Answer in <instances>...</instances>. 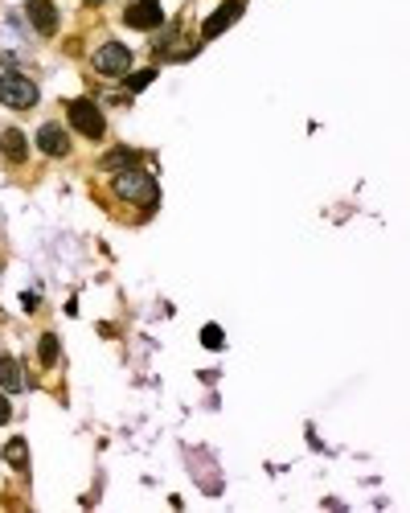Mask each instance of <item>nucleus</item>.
Listing matches in <instances>:
<instances>
[{"instance_id": "nucleus-17", "label": "nucleus", "mask_w": 410, "mask_h": 513, "mask_svg": "<svg viewBox=\"0 0 410 513\" xmlns=\"http://www.w3.org/2000/svg\"><path fill=\"white\" fill-rule=\"evenodd\" d=\"M21 308H25V313H37V292H29V296H21Z\"/></svg>"}, {"instance_id": "nucleus-2", "label": "nucleus", "mask_w": 410, "mask_h": 513, "mask_svg": "<svg viewBox=\"0 0 410 513\" xmlns=\"http://www.w3.org/2000/svg\"><path fill=\"white\" fill-rule=\"evenodd\" d=\"M37 99H41V91H37V83H33L29 74L13 70V74L0 78V103H4V107H13V111H29V107H37Z\"/></svg>"}, {"instance_id": "nucleus-13", "label": "nucleus", "mask_w": 410, "mask_h": 513, "mask_svg": "<svg viewBox=\"0 0 410 513\" xmlns=\"http://www.w3.org/2000/svg\"><path fill=\"white\" fill-rule=\"evenodd\" d=\"M41 365H46V370H53V365H58V353H62V345H58V337H53V332H46V337H41Z\"/></svg>"}, {"instance_id": "nucleus-6", "label": "nucleus", "mask_w": 410, "mask_h": 513, "mask_svg": "<svg viewBox=\"0 0 410 513\" xmlns=\"http://www.w3.org/2000/svg\"><path fill=\"white\" fill-rule=\"evenodd\" d=\"M242 9H246V0H226L222 9H213L210 17H205V25H201V41H213L217 34H226L230 25L242 17Z\"/></svg>"}, {"instance_id": "nucleus-11", "label": "nucleus", "mask_w": 410, "mask_h": 513, "mask_svg": "<svg viewBox=\"0 0 410 513\" xmlns=\"http://www.w3.org/2000/svg\"><path fill=\"white\" fill-rule=\"evenodd\" d=\"M140 165V152L135 148H111L107 156H103V168H111V173H119V168H135Z\"/></svg>"}, {"instance_id": "nucleus-1", "label": "nucleus", "mask_w": 410, "mask_h": 513, "mask_svg": "<svg viewBox=\"0 0 410 513\" xmlns=\"http://www.w3.org/2000/svg\"><path fill=\"white\" fill-rule=\"evenodd\" d=\"M115 198L135 201V205L152 210V205L160 201V189H156V177L144 173V168H119V173H115Z\"/></svg>"}, {"instance_id": "nucleus-8", "label": "nucleus", "mask_w": 410, "mask_h": 513, "mask_svg": "<svg viewBox=\"0 0 410 513\" xmlns=\"http://www.w3.org/2000/svg\"><path fill=\"white\" fill-rule=\"evenodd\" d=\"M37 148L46 152V156H53V161H62V156H70V132L58 128V123H41V132H37Z\"/></svg>"}, {"instance_id": "nucleus-16", "label": "nucleus", "mask_w": 410, "mask_h": 513, "mask_svg": "<svg viewBox=\"0 0 410 513\" xmlns=\"http://www.w3.org/2000/svg\"><path fill=\"white\" fill-rule=\"evenodd\" d=\"M9 419H13V407H9V398L0 395V427H4V423H9Z\"/></svg>"}, {"instance_id": "nucleus-9", "label": "nucleus", "mask_w": 410, "mask_h": 513, "mask_svg": "<svg viewBox=\"0 0 410 513\" xmlns=\"http://www.w3.org/2000/svg\"><path fill=\"white\" fill-rule=\"evenodd\" d=\"M0 152H4L9 165L29 161V140H25V132H21V128H4V132H0Z\"/></svg>"}, {"instance_id": "nucleus-15", "label": "nucleus", "mask_w": 410, "mask_h": 513, "mask_svg": "<svg viewBox=\"0 0 410 513\" xmlns=\"http://www.w3.org/2000/svg\"><path fill=\"white\" fill-rule=\"evenodd\" d=\"M201 345L213 349V353L226 349V332H222V325H205V329H201Z\"/></svg>"}, {"instance_id": "nucleus-12", "label": "nucleus", "mask_w": 410, "mask_h": 513, "mask_svg": "<svg viewBox=\"0 0 410 513\" xmlns=\"http://www.w3.org/2000/svg\"><path fill=\"white\" fill-rule=\"evenodd\" d=\"M4 460L13 464L16 472H25V464H29V447H25V440H21V435L4 444Z\"/></svg>"}, {"instance_id": "nucleus-10", "label": "nucleus", "mask_w": 410, "mask_h": 513, "mask_svg": "<svg viewBox=\"0 0 410 513\" xmlns=\"http://www.w3.org/2000/svg\"><path fill=\"white\" fill-rule=\"evenodd\" d=\"M0 386H4L9 395H16V390H25V378H21V365H16V357H9V353H0Z\"/></svg>"}, {"instance_id": "nucleus-19", "label": "nucleus", "mask_w": 410, "mask_h": 513, "mask_svg": "<svg viewBox=\"0 0 410 513\" xmlns=\"http://www.w3.org/2000/svg\"><path fill=\"white\" fill-rule=\"evenodd\" d=\"M0 460H4V452H0Z\"/></svg>"}, {"instance_id": "nucleus-4", "label": "nucleus", "mask_w": 410, "mask_h": 513, "mask_svg": "<svg viewBox=\"0 0 410 513\" xmlns=\"http://www.w3.org/2000/svg\"><path fill=\"white\" fill-rule=\"evenodd\" d=\"M91 66L98 70V74H115V78H123L131 70V50L123 46V41H107V46H98L95 54H91Z\"/></svg>"}, {"instance_id": "nucleus-14", "label": "nucleus", "mask_w": 410, "mask_h": 513, "mask_svg": "<svg viewBox=\"0 0 410 513\" xmlns=\"http://www.w3.org/2000/svg\"><path fill=\"white\" fill-rule=\"evenodd\" d=\"M156 83V70H135V74H123V86H128L131 95L135 91H144V86H152Z\"/></svg>"}, {"instance_id": "nucleus-5", "label": "nucleus", "mask_w": 410, "mask_h": 513, "mask_svg": "<svg viewBox=\"0 0 410 513\" xmlns=\"http://www.w3.org/2000/svg\"><path fill=\"white\" fill-rule=\"evenodd\" d=\"M123 25H128V29H160V25H164L160 0H135V4H128Z\"/></svg>"}, {"instance_id": "nucleus-7", "label": "nucleus", "mask_w": 410, "mask_h": 513, "mask_svg": "<svg viewBox=\"0 0 410 513\" xmlns=\"http://www.w3.org/2000/svg\"><path fill=\"white\" fill-rule=\"evenodd\" d=\"M25 21L41 37H53L58 34V9H53V0H25Z\"/></svg>"}, {"instance_id": "nucleus-3", "label": "nucleus", "mask_w": 410, "mask_h": 513, "mask_svg": "<svg viewBox=\"0 0 410 513\" xmlns=\"http://www.w3.org/2000/svg\"><path fill=\"white\" fill-rule=\"evenodd\" d=\"M66 116H70V123H74V132H82L86 140H103V136H107V119H103V111H98V103L70 99L66 103Z\"/></svg>"}, {"instance_id": "nucleus-18", "label": "nucleus", "mask_w": 410, "mask_h": 513, "mask_svg": "<svg viewBox=\"0 0 410 513\" xmlns=\"http://www.w3.org/2000/svg\"><path fill=\"white\" fill-rule=\"evenodd\" d=\"M86 4H103V0H86Z\"/></svg>"}]
</instances>
